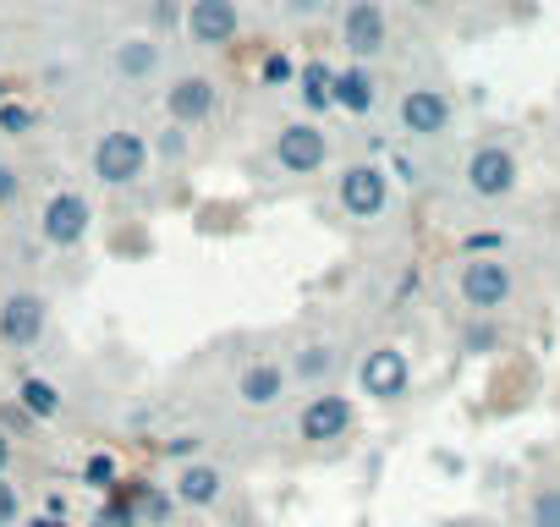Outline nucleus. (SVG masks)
<instances>
[{"label":"nucleus","instance_id":"7","mask_svg":"<svg viewBox=\"0 0 560 527\" xmlns=\"http://www.w3.org/2000/svg\"><path fill=\"white\" fill-rule=\"evenodd\" d=\"M341 45L352 61H374L390 50V17L380 0H347V12H341Z\"/></svg>","mask_w":560,"mask_h":527},{"label":"nucleus","instance_id":"11","mask_svg":"<svg viewBox=\"0 0 560 527\" xmlns=\"http://www.w3.org/2000/svg\"><path fill=\"white\" fill-rule=\"evenodd\" d=\"M220 110V89H214V78H203V72H187V78H176L171 89H165V116L176 121V127H198V121H209Z\"/></svg>","mask_w":560,"mask_h":527},{"label":"nucleus","instance_id":"17","mask_svg":"<svg viewBox=\"0 0 560 527\" xmlns=\"http://www.w3.org/2000/svg\"><path fill=\"white\" fill-rule=\"evenodd\" d=\"M330 89H336V67H330V61H303V67H298V94H303V110H308V116L336 110Z\"/></svg>","mask_w":560,"mask_h":527},{"label":"nucleus","instance_id":"19","mask_svg":"<svg viewBox=\"0 0 560 527\" xmlns=\"http://www.w3.org/2000/svg\"><path fill=\"white\" fill-rule=\"evenodd\" d=\"M18 407H23L28 418H39V423H50V418H61V390H56L50 379H39V374H28V379L18 385Z\"/></svg>","mask_w":560,"mask_h":527},{"label":"nucleus","instance_id":"2","mask_svg":"<svg viewBox=\"0 0 560 527\" xmlns=\"http://www.w3.org/2000/svg\"><path fill=\"white\" fill-rule=\"evenodd\" d=\"M336 198H341L347 220H380L390 209V171L374 160H352L336 176Z\"/></svg>","mask_w":560,"mask_h":527},{"label":"nucleus","instance_id":"4","mask_svg":"<svg viewBox=\"0 0 560 527\" xmlns=\"http://www.w3.org/2000/svg\"><path fill=\"white\" fill-rule=\"evenodd\" d=\"M358 385H363V396H374V401H407L412 396V358L396 347V341H380L369 358H363V368H358Z\"/></svg>","mask_w":560,"mask_h":527},{"label":"nucleus","instance_id":"30","mask_svg":"<svg viewBox=\"0 0 560 527\" xmlns=\"http://www.w3.org/2000/svg\"><path fill=\"white\" fill-rule=\"evenodd\" d=\"M176 17H182L176 0H160V7H154V23H160V28H176Z\"/></svg>","mask_w":560,"mask_h":527},{"label":"nucleus","instance_id":"15","mask_svg":"<svg viewBox=\"0 0 560 527\" xmlns=\"http://www.w3.org/2000/svg\"><path fill=\"white\" fill-rule=\"evenodd\" d=\"M330 99H336V110H347V116H369V110L380 105V78H374V67H369V61L341 67Z\"/></svg>","mask_w":560,"mask_h":527},{"label":"nucleus","instance_id":"14","mask_svg":"<svg viewBox=\"0 0 560 527\" xmlns=\"http://www.w3.org/2000/svg\"><path fill=\"white\" fill-rule=\"evenodd\" d=\"M45 319H50L45 297L12 292L7 303H0V341H7V347H34V341L45 336Z\"/></svg>","mask_w":560,"mask_h":527},{"label":"nucleus","instance_id":"34","mask_svg":"<svg viewBox=\"0 0 560 527\" xmlns=\"http://www.w3.org/2000/svg\"><path fill=\"white\" fill-rule=\"evenodd\" d=\"M28 527H67V516H56V511H45V516H34Z\"/></svg>","mask_w":560,"mask_h":527},{"label":"nucleus","instance_id":"8","mask_svg":"<svg viewBox=\"0 0 560 527\" xmlns=\"http://www.w3.org/2000/svg\"><path fill=\"white\" fill-rule=\"evenodd\" d=\"M516 176H522V165L500 143H478L467 154V192L472 198H505V192H516Z\"/></svg>","mask_w":560,"mask_h":527},{"label":"nucleus","instance_id":"18","mask_svg":"<svg viewBox=\"0 0 560 527\" xmlns=\"http://www.w3.org/2000/svg\"><path fill=\"white\" fill-rule=\"evenodd\" d=\"M336 341H314V347H303L298 358H292V379L298 385H314V390H325V379L336 374Z\"/></svg>","mask_w":560,"mask_h":527},{"label":"nucleus","instance_id":"33","mask_svg":"<svg viewBox=\"0 0 560 527\" xmlns=\"http://www.w3.org/2000/svg\"><path fill=\"white\" fill-rule=\"evenodd\" d=\"M7 198H18V171L0 165V203H7Z\"/></svg>","mask_w":560,"mask_h":527},{"label":"nucleus","instance_id":"23","mask_svg":"<svg viewBox=\"0 0 560 527\" xmlns=\"http://www.w3.org/2000/svg\"><path fill=\"white\" fill-rule=\"evenodd\" d=\"M138 522H143V516H138V505L116 494L110 505H100V511H94V522H89V527H138Z\"/></svg>","mask_w":560,"mask_h":527},{"label":"nucleus","instance_id":"35","mask_svg":"<svg viewBox=\"0 0 560 527\" xmlns=\"http://www.w3.org/2000/svg\"><path fill=\"white\" fill-rule=\"evenodd\" d=\"M7 461H12V440H7V429H0V478H7Z\"/></svg>","mask_w":560,"mask_h":527},{"label":"nucleus","instance_id":"1","mask_svg":"<svg viewBox=\"0 0 560 527\" xmlns=\"http://www.w3.org/2000/svg\"><path fill=\"white\" fill-rule=\"evenodd\" d=\"M456 292H462V303H467L472 314L494 319V314L511 303L516 276H511V264H505L500 253H489V258H467V264H462V276H456Z\"/></svg>","mask_w":560,"mask_h":527},{"label":"nucleus","instance_id":"6","mask_svg":"<svg viewBox=\"0 0 560 527\" xmlns=\"http://www.w3.org/2000/svg\"><path fill=\"white\" fill-rule=\"evenodd\" d=\"M325 160H330V138L319 121H287L275 132V165L287 176H314L325 171Z\"/></svg>","mask_w":560,"mask_h":527},{"label":"nucleus","instance_id":"29","mask_svg":"<svg viewBox=\"0 0 560 527\" xmlns=\"http://www.w3.org/2000/svg\"><path fill=\"white\" fill-rule=\"evenodd\" d=\"M83 472H89V483H100V489H105V483L116 478V461H110V456H89V467H83Z\"/></svg>","mask_w":560,"mask_h":527},{"label":"nucleus","instance_id":"36","mask_svg":"<svg viewBox=\"0 0 560 527\" xmlns=\"http://www.w3.org/2000/svg\"><path fill=\"white\" fill-rule=\"evenodd\" d=\"M407 7H418V12H429V7H440V0H407Z\"/></svg>","mask_w":560,"mask_h":527},{"label":"nucleus","instance_id":"12","mask_svg":"<svg viewBox=\"0 0 560 527\" xmlns=\"http://www.w3.org/2000/svg\"><path fill=\"white\" fill-rule=\"evenodd\" d=\"M451 121H456V105L445 89H407L401 94V132L440 138V132H451Z\"/></svg>","mask_w":560,"mask_h":527},{"label":"nucleus","instance_id":"26","mask_svg":"<svg viewBox=\"0 0 560 527\" xmlns=\"http://www.w3.org/2000/svg\"><path fill=\"white\" fill-rule=\"evenodd\" d=\"M0 127H7V132L18 138V132H28V127H34V110H28V105H12V99H7V105H0Z\"/></svg>","mask_w":560,"mask_h":527},{"label":"nucleus","instance_id":"9","mask_svg":"<svg viewBox=\"0 0 560 527\" xmlns=\"http://www.w3.org/2000/svg\"><path fill=\"white\" fill-rule=\"evenodd\" d=\"M287 390H292V368L275 363V358H258V363H247V368L236 374V401H242L247 412L280 407V401H287Z\"/></svg>","mask_w":560,"mask_h":527},{"label":"nucleus","instance_id":"20","mask_svg":"<svg viewBox=\"0 0 560 527\" xmlns=\"http://www.w3.org/2000/svg\"><path fill=\"white\" fill-rule=\"evenodd\" d=\"M154 67H160V45H154V39H127V45H116V72H121V78L143 83V78H154Z\"/></svg>","mask_w":560,"mask_h":527},{"label":"nucleus","instance_id":"5","mask_svg":"<svg viewBox=\"0 0 560 527\" xmlns=\"http://www.w3.org/2000/svg\"><path fill=\"white\" fill-rule=\"evenodd\" d=\"M143 171H149V143H143L138 132L116 127V132H105V138L94 143V176H100L105 187H132Z\"/></svg>","mask_w":560,"mask_h":527},{"label":"nucleus","instance_id":"32","mask_svg":"<svg viewBox=\"0 0 560 527\" xmlns=\"http://www.w3.org/2000/svg\"><path fill=\"white\" fill-rule=\"evenodd\" d=\"M192 450H198V434H182V440L165 445V456H192Z\"/></svg>","mask_w":560,"mask_h":527},{"label":"nucleus","instance_id":"3","mask_svg":"<svg viewBox=\"0 0 560 527\" xmlns=\"http://www.w3.org/2000/svg\"><path fill=\"white\" fill-rule=\"evenodd\" d=\"M358 429V401L347 396V390H314L308 401H303V412H298V434L308 440V445H336V440H347Z\"/></svg>","mask_w":560,"mask_h":527},{"label":"nucleus","instance_id":"10","mask_svg":"<svg viewBox=\"0 0 560 527\" xmlns=\"http://www.w3.org/2000/svg\"><path fill=\"white\" fill-rule=\"evenodd\" d=\"M187 34H192V45H203V50L236 45V34H242L236 0H192V7H187Z\"/></svg>","mask_w":560,"mask_h":527},{"label":"nucleus","instance_id":"21","mask_svg":"<svg viewBox=\"0 0 560 527\" xmlns=\"http://www.w3.org/2000/svg\"><path fill=\"white\" fill-rule=\"evenodd\" d=\"M456 347H462L467 358H489V352H500V325H494V319H483V314H472V319L462 325Z\"/></svg>","mask_w":560,"mask_h":527},{"label":"nucleus","instance_id":"22","mask_svg":"<svg viewBox=\"0 0 560 527\" xmlns=\"http://www.w3.org/2000/svg\"><path fill=\"white\" fill-rule=\"evenodd\" d=\"M527 527H560V478H549L527 494Z\"/></svg>","mask_w":560,"mask_h":527},{"label":"nucleus","instance_id":"37","mask_svg":"<svg viewBox=\"0 0 560 527\" xmlns=\"http://www.w3.org/2000/svg\"><path fill=\"white\" fill-rule=\"evenodd\" d=\"M0 105H7V83H0Z\"/></svg>","mask_w":560,"mask_h":527},{"label":"nucleus","instance_id":"16","mask_svg":"<svg viewBox=\"0 0 560 527\" xmlns=\"http://www.w3.org/2000/svg\"><path fill=\"white\" fill-rule=\"evenodd\" d=\"M171 494H176L182 505H192V511H209V505L225 494V472H220L214 461H187V467L176 472Z\"/></svg>","mask_w":560,"mask_h":527},{"label":"nucleus","instance_id":"13","mask_svg":"<svg viewBox=\"0 0 560 527\" xmlns=\"http://www.w3.org/2000/svg\"><path fill=\"white\" fill-rule=\"evenodd\" d=\"M89 225H94V209H89L83 192H56L39 214V231H45L50 247H78L89 236Z\"/></svg>","mask_w":560,"mask_h":527},{"label":"nucleus","instance_id":"31","mask_svg":"<svg viewBox=\"0 0 560 527\" xmlns=\"http://www.w3.org/2000/svg\"><path fill=\"white\" fill-rule=\"evenodd\" d=\"M390 171H396V181H407V187L418 181V165H412V160H401V154L390 160Z\"/></svg>","mask_w":560,"mask_h":527},{"label":"nucleus","instance_id":"28","mask_svg":"<svg viewBox=\"0 0 560 527\" xmlns=\"http://www.w3.org/2000/svg\"><path fill=\"white\" fill-rule=\"evenodd\" d=\"M287 7V17H303V23H314V17H325V7L330 0H280Z\"/></svg>","mask_w":560,"mask_h":527},{"label":"nucleus","instance_id":"27","mask_svg":"<svg viewBox=\"0 0 560 527\" xmlns=\"http://www.w3.org/2000/svg\"><path fill=\"white\" fill-rule=\"evenodd\" d=\"M18 511H23L18 483H12V478H0V527H12V522H18Z\"/></svg>","mask_w":560,"mask_h":527},{"label":"nucleus","instance_id":"24","mask_svg":"<svg viewBox=\"0 0 560 527\" xmlns=\"http://www.w3.org/2000/svg\"><path fill=\"white\" fill-rule=\"evenodd\" d=\"M258 78H264V83H298V67H292L287 56H280V50H269V56H264V67H258Z\"/></svg>","mask_w":560,"mask_h":527},{"label":"nucleus","instance_id":"25","mask_svg":"<svg viewBox=\"0 0 560 527\" xmlns=\"http://www.w3.org/2000/svg\"><path fill=\"white\" fill-rule=\"evenodd\" d=\"M154 149H160V160H187V127H176V121H171V127L160 132V143H154Z\"/></svg>","mask_w":560,"mask_h":527}]
</instances>
